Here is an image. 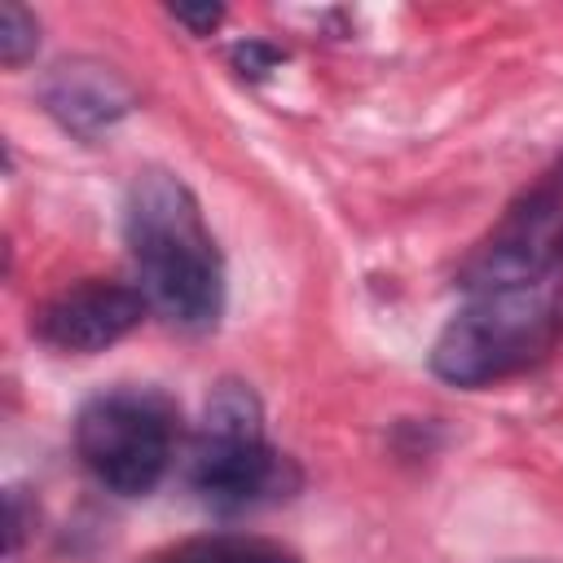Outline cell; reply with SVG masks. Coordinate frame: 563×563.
<instances>
[{"label":"cell","instance_id":"obj_11","mask_svg":"<svg viewBox=\"0 0 563 563\" xmlns=\"http://www.w3.org/2000/svg\"><path fill=\"white\" fill-rule=\"evenodd\" d=\"M22 532H26V510H22V488H13L9 493V554H18Z\"/></svg>","mask_w":563,"mask_h":563},{"label":"cell","instance_id":"obj_12","mask_svg":"<svg viewBox=\"0 0 563 563\" xmlns=\"http://www.w3.org/2000/svg\"><path fill=\"white\" fill-rule=\"evenodd\" d=\"M515 563H523V559H515Z\"/></svg>","mask_w":563,"mask_h":563},{"label":"cell","instance_id":"obj_10","mask_svg":"<svg viewBox=\"0 0 563 563\" xmlns=\"http://www.w3.org/2000/svg\"><path fill=\"white\" fill-rule=\"evenodd\" d=\"M172 18L176 22H185L194 35H211V26H220V18H224V9L220 4H202V9H189V4H176L172 9Z\"/></svg>","mask_w":563,"mask_h":563},{"label":"cell","instance_id":"obj_3","mask_svg":"<svg viewBox=\"0 0 563 563\" xmlns=\"http://www.w3.org/2000/svg\"><path fill=\"white\" fill-rule=\"evenodd\" d=\"M189 484L220 515L286 497L299 484L290 457H282L264 440V413L246 383H220L207 396L194 440Z\"/></svg>","mask_w":563,"mask_h":563},{"label":"cell","instance_id":"obj_1","mask_svg":"<svg viewBox=\"0 0 563 563\" xmlns=\"http://www.w3.org/2000/svg\"><path fill=\"white\" fill-rule=\"evenodd\" d=\"M123 233L145 303L185 330L216 325L224 308V260L194 189L163 167L141 172L128 189Z\"/></svg>","mask_w":563,"mask_h":563},{"label":"cell","instance_id":"obj_7","mask_svg":"<svg viewBox=\"0 0 563 563\" xmlns=\"http://www.w3.org/2000/svg\"><path fill=\"white\" fill-rule=\"evenodd\" d=\"M150 563H299L290 550L260 541V537H233V532H216V537H194L180 541L163 554H154Z\"/></svg>","mask_w":563,"mask_h":563},{"label":"cell","instance_id":"obj_5","mask_svg":"<svg viewBox=\"0 0 563 563\" xmlns=\"http://www.w3.org/2000/svg\"><path fill=\"white\" fill-rule=\"evenodd\" d=\"M145 295L141 286L128 282H106V277H88L79 286L57 290L31 321V330L40 334V343L57 347V352H75V356H92L106 352L110 343H119L123 334H132L145 317Z\"/></svg>","mask_w":563,"mask_h":563},{"label":"cell","instance_id":"obj_2","mask_svg":"<svg viewBox=\"0 0 563 563\" xmlns=\"http://www.w3.org/2000/svg\"><path fill=\"white\" fill-rule=\"evenodd\" d=\"M563 339V277L471 290L431 343V374L488 387L537 365Z\"/></svg>","mask_w":563,"mask_h":563},{"label":"cell","instance_id":"obj_8","mask_svg":"<svg viewBox=\"0 0 563 563\" xmlns=\"http://www.w3.org/2000/svg\"><path fill=\"white\" fill-rule=\"evenodd\" d=\"M40 44V22L35 13H26L18 0L0 4V62L4 66H22Z\"/></svg>","mask_w":563,"mask_h":563},{"label":"cell","instance_id":"obj_4","mask_svg":"<svg viewBox=\"0 0 563 563\" xmlns=\"http://www.w3.org/2000/svg\"><path fill=\"white\" fill-rule=\"evenodd\" d=\"M176 405L154 387H110L84 400L75 453L114 497H145L172 466Z\"/></svg>","mask_w":563,"mask_h":563},{"label":"cell","instance_id":"obj_6","mask_svg":"<svg viewBox=\"0 0 563 563\" xmlns=\"http://www.w3.org/2000/svg\"><path fill=\"white\" fill-rule=\"evenodd\" d=\"M40 97H44V110L75 136H97V132L114 128L136 106V92L128 88V79L114 66L92 62V57L57 62L48 70Z\"/></svg>","mask_w":563,"mask_h":563},{"label":"cell","instance_id":"obj_9","mask_svg":"<svg viewBox=\"0 0 563 563\" xmlns=\"http://www.w3.org/2000/svg\"><path fill=\"white\" fill-rule=\"evenodd\" d=\"M277 62H282V48L260 44V40H246V44L233 48V66H238L242 75H264V70H273Z\"/></svg>","mask_w":563,"mask_h":563}]
</instances>
